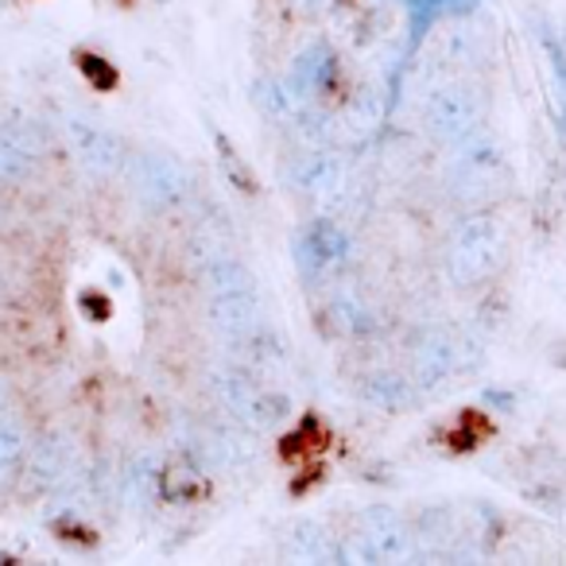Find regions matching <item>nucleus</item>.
Instances as JSON below:
<instances>
[{
	"mask_svg": "<svg viewBox=\"0 0 566 566\" xmlns=\"http://www.w3.org/2000/svg\"><path fill=\"white\" fill-rule=\"evenodd\" d=\"M206 493H210V489H206V481L198 478L187 462H171L164 470V496H167V501L182 504V501H198V496H206Z\"/></svg>",
	"mask_w": 566,
	"mask_h": 566,
	"instance_id": "nucleus-3",
	"label": "nucleus"
},
{
	"mask_svg": "<svg viewBox=\"0 0 566 566\" xmlns=\"http://www.w3.org/2000/svg\"><path fill=\"white\" fill-rule=\"evenodd\" d=\"M117 4H133V0H117Z\"/></svg>",
	"mask_w": 566,
	"mask_h": 566,
	"instance_id": "nucleus-14",
	"label": "nucleus"
},
{
	"mask_svg": "<svg viewBox=\"0 0 566 566\" xmlns=\"http://www.w3.org/2000/svg\"><path fill=\"white\" fill-rule=\"evenodd\" d=\"M213 144H218V156H221V167L229 171V179H233V187L237 190H244V195H256V179H252V171H249V164H244L241 156H237V148L226 140V136H213Z\"/></svg>",
	"mask_w": 566,
	"mask_h": 566,
	"instance_id": "nucleus-7",
	"label": "nucleus"
},
{
	"mask_svg": "<svg viewBox=\"0 0 566 566\" xmlns=\"http://www.w3.org/2000/svg\"><path fill=\"white\" fill-rule=\"evenodd\" d=\"M74 66H78L82 78H86L94 90H102V94H109V90L120 86V71L105 55H97V51H74Z\"/></svg>",
	"mask_w": 566,
	"mask_h": 566,
	"instance_id": "nucleus-4",
	"label": "nucleus"
},
{
	"mask_svg": "<svg viewBox=\"0 0 566 566\" xmlns=\"http://www.w3.org/2000/svg\"><path fill=\"white\" fill-rule=\"evenodd\" d=\"M496 434V423L485 416V411L478 408H462L458 411V419L450 427H442L439 434H434V442H442V447L450 450V454H473L478 447H485L489 439Z\"/></svg>",
	"mask_w": 566,
	"mask_h": 566,
	"instance_id": "nucleus-2",
	"label": "nucleus"
},
{
	"mask_svg": "<svg viewBox=\"0 0 566 566\" xmlns=\"http://www.w3.org/2000/svg\"><path fill=\"white\" fill-rule=\"evenodd\" d=\"M55 535L63 543H71V547H82V551H94L97 547V532H94V527H86V524H78L74 516L55 520Z\"/></svg>",
	"mask_w": 566,
	"mask_h": 566,
	"instance_id": "nucleus-9",
	"label": "nucleus"
},
{
	"mask_svg": "<svg viewBox=\"0 0 566 566\" xmlns=\"http://www.w3.org/2000/svg\"><path fill=\"white\" fill-rule=\"evenodd\" d=\"M543 43H547V55H551V71L558 78V97H563V128H566V51L555 43V35L543 32Z\"/></svg>",
	"mask_w": 566,
	"mask_h": 566,
	"instance_id": "nucleus-11",
	"label": "nucleus"
},
{
	"mask_svg": "<svg viewBox=\"0 0 566 566\" xmlns=\"http://www.w3.org/2000/svg\"><path fill=\"white\" fill-rule=\"evenodd\" d=\"M74 140H78V148L86 151L94 164H105V159H109V140H105V136H97L94 128L74 125Z\"/></svg>",
	"mask_w": 566,
	"mask_h": 566,
	"instance_id": "nucleus-10",
	"label": "nucleus"
},
{
	"mask_svg": "<svg viewBox=\"0 0 566 566\" xmlns=\"http://www.w3.org/2000/svg\"><path fill=\"white\" fill-rule=\"evenodd\" d=\"M326 450H331V427H326V419H318L315 411H307V416L280 439V458L295 465L323 462Z\"/></svg>",
	"mask_w": 566,
	"mask_h": 566,
	"instance_id": "nucleus-1",
	"label": "nucleus"
},
{
	"mask_svg": "<svg viewBox=\"0 0 566 566\" xmlns=\"http://www.w3.org/2000/svg\"><path fill=\"white\" fill-rule=\"evenodd\" d=\"M450 9V0H411V35H408V51H416L423 43L427 28L434 24V17Z\"/></svg>",
	"mask_w": 566,
	"mask_h": 566,
	"instance_id": "nucleus-8",
	"label": "nucleus"
},
{
	"mask_svg": "<svg viewBox=\"0 0 566 566\" xmlns=\"http://www.w3.org/2000/svg\"><path fill=\"white\" fill-rule=\"evenodd\" d=\"M346 4H349V0H346Z\"/></svg>",
	"mask_w": 566,
	"mask_h": 566,
	"instance_id": "nucleus-15",
	"label": "nucleus"
},
{
	"mask_svg": "<svg viewBox=\"0 0 566 566\" xmlns=\"http://www.w3.org/2000/svg\"><path fill=\"white\" fill-rule=\"evenodd\" d=\"M318 481H323V462H307L300 470V478L292 481V496H303L311 485H318Z\"/></svg>",
	"mask_w": 566,
	"mask_h": 566,
	"instance_id": "nucleus-13",
	"label": "nucleus"
},
{
	"mask_svg": "<svg viewBox=\"0 0 566 566\" xmlns=\"http://www.w3.org/2000/svg\"><path fill=\"white\" fill-rule=\"evenodd\" d=\"M78 307H82V315H86L90 323H109V318H113V303H109V295H102V292H82Z\"/></svg>",
	"mask_w": 566,
	"mask_h": 566,
	"instance_id": "nucleus-12",
	"label": "nucleus"
},
{
	"mask_svg": "<svg viewBox=\"0 0 566 566\" xmlns=\"http://www.w3.org/2000/svg\"><path fill=\"white\" fill-rule=\"evenodd\" d=\"M20 462H24V434H20L17 423L0 419V489L17 478Z\"/></svg>",
	"mask_w": 566,
	"mask_h": 566,
	"instance_id": "nucleus-5",
	"label": "nucleus"
},
{
	"mask_svg": "<svg viewBox=\"0 0 566 566\" xmlns=\"http://www.w3.org/2000/svg\"><path fill=\"white\" fill-rule=\"evenodd\" d=\"M28 171H32V156L20 148L9 128H0V179H24Z\"/></svg>",
	"mask_w": 566,
	"mask_h": 566,
	"instance_id": "nucleus-6",
	"label": "nucleus"
}]
</instances>
